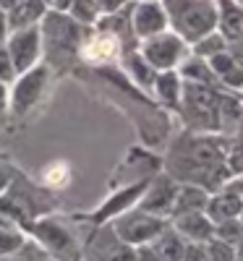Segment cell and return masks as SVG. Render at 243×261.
<instances>
[{"label": "cell", "instance_id": "5b68a950", "mask_svg": "<svg viewBox=\"0 0 243 261\" xmlns=\"http://www.w3.org/2000/svg\"><path fill=\"white\" fill-rule=\"evenodd\" d=\"M207 251H209V261H235L233 246L225 241H212Z\"/></svg>", "mask_w": 243, "mask_h": 261}, {"label": "cell", "instance_id": "7c38bea8", "mask_svg": "<svg viewBox=\"0 0 243 261\" xmlns=\"http://www.w3.org/2000/svg\"><path fill=\"white\" fill-rule=\"evenodd\" d=\"M240 225H243V217H240Z\"/></svg>", "mask_w": 243, "mask_h": 261}, {"label": "cell", "instance_id": "6da1fadb", "mask_svg": "<svg viewBox=\"0 0 243 261\" xmlns=\"http://www.w3.org/2000/svg\"><path fill=\"white\" fill-rule=\"evenodd\" d=\"M209 212H212V217L214 220H235V217L243 212V201L238 199V196H233V193H228V196H220V199H214L212 201V206H209Z\"/></svg>", "mask_w": 243, "mask_h": 261}, {"label": "cell", "instance_id": "ba28073f", "mask_svg": "<svg viewBox=\"0 0 243 261\" xmlns=\"http://www.w3.org/2000/svg\"><path fill=\"white\" fill-rule=\"evenodd\" d=\"M204 204V196L199 191H186V201H183V209H199Z\"/></svg>", "mask_w": 243, "mask_h": 261}, {"label": "cell", "instance_id": "8992f818", "mask_svg": "<svg viewBox=\"0 0 243 261\" xmlns=\"http://www.w3.org/2000/svg\"><path fill=\"white\" fill-rule=\"evenodd\" d=\"M220 241H225V243H230V241H240L243 238V225L238 222V220H225L223 225H220Z\"/></svg>", "mask_w": 243, "mask_h": 261}, {"label": "cell", "instance_id": "277c9868", "mask_svg": "<svg viewBox=\"0 0 243 261\" xmlns=\"http://www.w3.org/2000/svg\"><path fill=\"white\" fill-rule=\"evenodd\" d=\"M183 246L175 238H165L162 248H157V256H162V261H183Z\"/></svg>", "mask_w": 243, "mask_h": 261}, {"label": "cell", "instance_id": "52a82bcc", "mask_svg": "<svg viewBox=\"0 0 243 261\" xmlns=\"http://www.w3.org/2000/svg\"><path fill=\"white\" fill-rule=\"evenodd\" d=\"M183 261H209V251L204 248V246H188L186 251H183Z\"/></svg>", "mask_w": 243, "mask_h": 261}, {"label": "cell", "instance_id": "30bf717a", "mask_svg": "<svg viewBox=\"0 0 243 261\" xmlns=\"http://www.w3.org/2000/svg\"><path fill=\"white\" fill-rule=\"evenodd\" d=\"M240 256H243V238H240Z\"/></svg>", "mask_w": 243, "mask_h": 261}, {"label": "cell", "instance_id": "7a4b0ae2", "mask_svg": "<svg viewBox=\"0 0 243 261\" xmlns=\"http://www.w3.org/2000/svg\"><path fill=\"white\" fill-rule=\"evenodd\" d=\"M181 230H183L186 235H191L193 241H207V238L214 235V227H212L207 220H202L199 214H188V217H183Z\"/></svg>", "mask_w": 243, "mask_h": 261}, {"label": "cell", "instance_id": "3957f363", "mask_svg": "<svg viewBox=\"0 0 243 261\" xmlns=\"http://www.w3.org/2000/svg\"><path fill=\"white\" fill-rule=\"evenodd\" d=\"M115 47L118 45H115L113 37H97V39H92L89 45H86L84 58H89V60H107V58H113Z\"/></svg>", "mask_w": 243, "mask_h": 261}, {"label": "cell", "instance_id": "9c48e42d", "mask_svg": "<svg viewBox=\"0 0 243 261\" xmlns=\"http://www.w3.org/2000/svg\"><path fill=\"white\" fill-rule=\"evenodd\" d=\"M65 175H68V172H65V167H55V170H50V172H47V183H53V186H55V183H60Z\"/></svg>", "mask_w": 243, "mask_h": 261}, {"label": "cell", "instance_id": "8fae6325", "mask_svg": "<svg viewBox=\"0 0 243 261\" xmlns=\"http://www.w3.org/2000/svg\"><path fill=\"white\" fill-rule=\"evenodd\" d=\"M235 261H243V256H240V258H235Z\"/></svg>", "mask_w": 243, "mask_h": 261}]
</instances>
